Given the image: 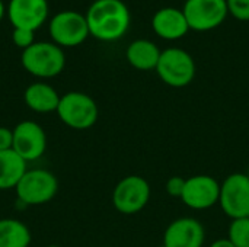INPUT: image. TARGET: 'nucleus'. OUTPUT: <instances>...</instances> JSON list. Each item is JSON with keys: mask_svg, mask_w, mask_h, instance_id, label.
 Here are the masks:
<instances>
[{"mask_svg": "<svg viewBox=\"0 0 249 247\" xmlns=\"http://www.w3.org/2000/svg\"><path fill=\"white\" fill-rule=\"evenodd\" d=\"M228 239L235 247H249V217L232 220Z\"/></svg>", "mask_w": 249, "mask_h": 247, "instance_id": "obj_19", "label": "nucleus"}, {"mask_svg": "<svg viewBox=\"0 0 249 247\" xmlns=\"http://www.w3.org/2000/svg\"><path fill=\"white\" fill-rule=\"evenodd\" d=\"M228 12L241 22L249 20V0H226Z\"/></svg>", "mask_w": 249, "mask_h": 247, "instance_id": "obj_20", "label": "nucleus"}, {"mask_svg": "<svg viewBox=\"0 0 249 247\" xmlns=\"http://www.w3.org/2000/svg\"><path fill=\"white\" fill-rule=\"evenodd\" d=\"M210 247H235L231 242H229V239H219V240H216V242H213Z\"/></svg>", "mask_w": 249, "mask_h": 247, "instance_id": "obj_24", "label": "nucleus"}, {"mask_svg": "<svg viewBox=\"0 0 249 247\" xmlns=\"http://www.w3.org/2000/svg\"><path fill=\"white\" fill-rule=\"evenodd\" d=\"M159 47L149 39H136L125 49V58L128 64L142 71L156 70L160 58Z\"/></svg>", "mask_w": 249, "mask_h": 247, "instance_id": "obj_16", "label": "nucleus"}, {"mask_svg": "<svg viewBox=\"0 0 249 247\" xmlns=\"http://www.w3.org/2000/svg\"><path fill=\"white\" fill-rule=\"evenodd\" d=\"M104 247H109V246H104Z\"/></svg>", "mask_w": 249, "mask_h": 247, "instance_id": "obj_29", "label": "nucleus"}, {"mask_svg": "<svg viewBox=\"0 0 249 247\" xmlns=\"http://www.w3.org/2000/svg\"><path fill=\"white\" fill-rule=\"evenodd\" d=\"M4 13H6V6H4V3L0 0V22H1V19H3V16H4Z\"/></svg>", "mask_w": 249, "mask_h": 247, "instance_id": "obj_25", "label": "nucleus"}, {"mask_svg": "<svg viewBox=\"0 0 249 247\" xmlns=\"http://www.w3.org/2000/svg\"><path fill=\"white\" fill-rule=\"evenodd\" d=\"M12 41L13 44L20 48L22 51L29 48L35 42V32L29 29H22V28H13L12 32Z\"/></svg>", "mask_w": 249, "mask_h": 247, "instance_id": "obj_21", "label": "nucleus"}, {"mask_svg": "<svg viewBox=\"0 0 249 247\" xmlns=\"http://www.w3.org/2000/svg\"><path fill=\"white\" fill-rule=\"evenodd\" d=\"M18 199L25 205H42L50 202L58 191L57 178L45 169L26 170L15 186Z\"/></svg>", "mask_w": 249, "mask_h": 247, "instance_id": "obj_5", "label": "nucleus"}, {"mask_svg": "<svg viewBox=\"0 0 249 247\" xmlns=\"http://www.w3.org/2000/svg\"><path fill=\"white\" fill-rule=\"evenodd\" d=\"M48 31L53 42L61 48L77 47L90 35L86 16L74 10H63L54 15L50 19Z\"/></svg>", "mask_w": 249, "mask_h": 247, "instance_id": "obj_6", "label": "nucleus"}, {"mask_svg": "<svg viewBox=\"0 0 249 247\" xmlns=\"http://www.w3.org/2000/svg\"><path fill=\"white\" fill-rule=\"evenodd\" d=\"M184 186H185V179L181 176H172L166 185L165 189L168 192V195H171L172 198H181L182 192H184Z\"/></svg>", "mask_w": 249, "mask_h": 247, "instance_id": "obj_22", "label": "nucleus"}, {"mask_svg": "<svg viewBox=\"0 0 249 247\" xmlns=\"http://www.w3.org/2000/svg\"><path fill=\"white\" fill-rule=\"evenodd\" d=\"M13 146V130L7 127H0V151L12 150Z\"/></svg>", "mask_w": 249, "mask_h": 247, "instance_id": "obj_23", "label": "nucleus"}, {"mask_svg": "<svg viewBox=\"0 0 249 247\" xmlns=\"http://www.w3.org/2000/svg\"><path fill=\"white\" fill-rule=\"evenodd\" d=\"M85 16L89 33L104 42L123 38L131 22L130 10L123 0H95Z\"/></svg>", "mask_w": 249, "mask_h": 247, "instance_id": "obj_1", "label": "nucleus"}, {"mask_svg": "<svg viewBox=\"0 0 249 247\" xmlns=\"http://www.w3.org/2000/svg\"><path fill=\"white\" fill-rule=\"evenodd\" d=\"M57 115L63 124L73 130H88L98 121L96 102L83 92H67L60 98Z\"/></svg>", "mask_w": 249, "mask_h": 247, "instance_id": "obj_4", "label": "nucleus"}, {"mask_svg": "<svg viewBox=\"0 0 249 247\" xmlns=\"http://www.w3.org/2000/svg\"><path fill=\"white\" fill-rule=\"evenodd\" d=\"M220 183L209 175H196L185 179L181 201L191 210L203 211L219 204Z\"/></svg>", "mask_w": 249, "mask_h": 247, "instance_id": "obj_11", "label": "nucleus"}, {"mask_svg": "<svg viewBox=\"0 0 249 247\" xmlns=\"http://www.w3.org/2000/svg\"><path fill=\"white\" fill-rule=\"evenodd\" d=\"M32 240L29 229L19 220H0V247H29Z\"/></svg>", "mask_w": 249, "mask_h": 247, "instance_id": "obj_18", "label": "nucleus"}, {"mask_svg": "<svg viewBox=\"0 0 249 247\" xmlns=\"http://www.w3.org/2000/svg\"><path fill=\"white\" fill-rule=\"evenodd\" d=\"M7 17L13 28L36 31L48 17L47 0H10L6 7Z\"/></svg>", "mask_w": 249, "mask_h": 247, "instance_id": "obj_12", "label": "nucleus"}, {"mask_svg": "<svg viewBox=\"0 0 249 247\" xmlns=\"http://www.w3.org/2000/svg\"><path fill=\"white\" fill-rule=\"evenodd\" d=\"M158 247H165V246H163V245H162V246H158Z\"/></svg>", "mask_w": 249, "mask_h": 247, "instance_id": "obj_27", "label": "nucleus"}, {"mask_svg": "<svg viewBox=\"0 0 249 247\" xmlns=\"http://www.w3.org/2000/svg\"><path fill=\"white\" fill-rule=\"evenodd\" d=\"M47 148V135L44 128L35 121H22L13 128L12 150L26 163L35 162L44 156Z\"/></svg>", "mask_w": 249, "mask_h": 247, "instance_id": "obj_10", "label": "nucleus"}, {"mask_svg": "<svg viewBox=\"0 0 249 247\" xmlns=\"http://www.w3.org/2000/svg\"><path fill=\"white\" fill-rule=\"evenodd\" d=\"M152 29L153 32L168 41H177L187 35L190 31L188 22L182 9L177 7H162L152 17Z\"/></svg>", "mask_w": 249, "mask_h": 247, "instance_id": "obj_14", "label": "nucleus"}, {"mask_svg": "<svg viewBox=\"0 0 249 247\" xmlns=\"http://www.w3.org/2000/svg\"><path fill=\"white\" fill-rule=\"evenodd\" d=\"M60 98L61 96L57 93V90L44 82L29 84L23 95L26 106L38 114L55 112L60 103Z\"/></svg>", "mask_w": 249, "mask_h": 247, "instance_id": "obj_15", "label": "nucleus"}, {"mask_svg": "<svg viewBox=\"0 0 249 247\" xmlns=\"http://www.w3.org/2000/svg\"><path fill=\"white\" fill-rule=\"evenodd\" d=\"M26 170V162L13 150L0 151V191L15 188Z\"/></svg>", "mask_w": 249, "mask_h": 247, "instance_id": "obj_17", "label": "nucleus"}, {"mask_svg": "<svg viewBox=\"0 0 249 247\" xmlns=\"http://www.w3.org/2000/svg\"><path fill=\"white\" fill-rule=\"evenodd\" d=\"M150 199L149 182L139 176L130 175L123 178L112 192V204L115 210L125 215L140 213Z\"/></svg>", "mask_w": 249, "mask_h": 247, "instance_id": "obj_7", "label": "nucleus"}, {"mask_svg": "<svg viewBox=\"0 0 249 247\" xmlns=\"http://www.w3.org/2000/svg\"><path fill=\"white\" fill-rule=\"evenodd\" d=\"M206 230L203 224L193 217H181L174 220L165 230V247H203Z\"/></svg>", "mask_w": 249, "mask_h": 247, "instance_id": "obj_13", "label": "nucleus"}, {"mask_svg": "<svg viewBox=\"0 0 249 247\" xmlns=\"http://www.w3.org/2000/svg\"><path fill=\"white\" fill-rule=\"evenodd\" d=\"M247 175H248V178H249V170H248V173H247Z\"/></svg>", "mask_w": 249, "mask_h": 247, "instance_id": "obj_28", "label": "nucleus"}, {"mask_svg": "<svg viewBox=\"0 0 249 247\" xmlns=\"http://www.w3.org/2000/svg\"><path fill=\"white\" fill-rule=\"evenodd\" d=\"M182 12L190 29L196 32L219 28L229 15L226 0H187Z\"/></svg>", "mask_w": 249, "mask_h": 247, "instance_id": "obj_8", "label": "nucleus"}, {"mask_svg": "<svg viewBox=\"0 0 249 247\" xmlns=\"http://www.w3.org/2000/svg\"><path fill=\"white\" fill-rule=\"evenodd\" d=\"M45 247H60V246H57V245H50V246H45Z\"/></svg>", "mask_w": 249, "mask_h": 247, "instance_id": "obj_26", "label": "nucleus"}, {"mask_svg": "<svg viewBox=\"0 0 249 247\" xmlns=\"http://www.w3.org/2000/svg\"><path fill=\"white\" fill-rule=\"evenodd\" d=\"M219 205L232 220L249 217V178L247 173H232L223 181Z\"/></svg>", "mask_w": 249, "mask_h": 247, "instance_id": "obj_9", "label": "nucleus"}, {"mask_svg": "<svg viewBox=\"0 0 249 247\" xmlns=\"http://www.w3.org/2000/svg\"><path fill=\"white\" fill-rule=\"evenodd\" d=\"M20 61L29 74L39 79H51L63 71L66 55L63 48L53 41H35L29 48L22 51Z\"/></svg>", "mask_w": 249, "mask_h": 247, "instance_id": "obj_2", "label": "nucleus"}, {"mask_svg": "<svg viewBox=\"0 0 249 247\" xmlns=\"http://www.w3.org/2000/svg\"><path fill=\"white\" fill-rule=\"evenodd\" d=\"M156 73L160 80L171 87H185L196 77V61L182 48L171 47L160 52Z\"/></svg>", "mask_w": 249, "mask_h": 247, "instance_id": "obj_3", "label": "nucleus"}]
</instances>
